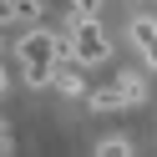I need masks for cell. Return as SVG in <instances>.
I'll list each match as a JSON object with an SVG mask.
<instances>
[{
    "instance_id": "obj_4",
    "label": "cell",
    "mask_w": 157,
    "mask_h": 157,
    "mask_svg": "<svg viewBox=\"0 0 157 157\" xmlns=\"http://www.w3.org/2000/svg\"><path fill=\"white\" fill-rule=\"evenodd\" d=\"M10 21H25V31L41 25V0H10Z\"/></svg>"
},
{
    "instance_id": "obj_1",
    "label": "cell",
    "mask_w": 157,
    "mask_h": 157,
    "mask_svg": "<svg viewBox=\"0 0 157 157\" xmlns=\"http://www.w3.org/2000/svg\"><path fill=\"white\" fill-rule=\"evenodd\" d=\"M86 101H91V112H122V106L147 101V81H142L137 71H112L101 86L86 91Z\"/></svg>"
},
{
    "instance_id": "obj_7",
    "label": "cell",
    "mask_w": 157,
    "mask_h": 157,
    "mask_svg": "<svg viewBox=\"0 0 157 157\" xmlns=\"http://www.w3.org/2000/svg\"><path fill=\"white\" fill-rule=\"evenodd\" d=\"M0 157H10V127H0Z\"/></svg>"
},
{
    "instance_id": "obj_8",
    "label": "cell",
    "mask_w": 157,
    "mask_h": 157,
    "mask_svg": "<svg viewBox=\"0 0 157 157\" xmlns=\"http://www.w3.org/2000/svg\"><path fill=\"white\" fill-rule=\"evenodd\" d=\"M0 25H10V0H0Z\"/></svg>"
},
{
    "instance_id": "obj_2",
    "label": "cell",
    "mask_w": 157,
    "mask_h": 157,
    "mask_svg": "<svg viewBox=\"0 0 157 157\" xmlns=\"http://www.w3.org/2000/svg\"><path fill=\"white\" fill-rule=\"evenodd\" d=\"M71 66H101L112 56V36L101 21H71Z\"/></svg>"
},
{
    "instance_id": "obj_5",
    "label": "cell",
    "mask_w": 157,
    "mask_h": 157,
    "mask_svg": "<svg viewBox=\"0 0 157 157\" xmlns=\"http://www.w3.org/2000/svg\"><path fill=\"white\" fill-rule=\"evenodd\" d=\"M71 21H101V0H66Z\"/></svg>"
},
{
    "instance_id": "obj_3",
    "label": "cell",
    "mask_w": 157,
    "mask_h": 157,
    "mask_svg": "<svg viewBox=\"0 0 157 157\" xmlns=\"http://www.w3.org/2000/svg\"><path fill=\"white\" fill-rule=\"evenodd\" d=\"M132 46H137V56H142V61L157 71V21L137 15V21H132Z\"/></svg>"
},
{
    "instance_id": "obj_6",
    "label": "cell",
    "mask_w": 157,
    "mask_h": 157,
    "mask_svg": "<svg viewBox=\"0 0 157 157\" xmlns=\"http://www.w3.org/2000/svg\"><path fill=\"white\" fill-rule=\"evenodd\" d=\"M91 157H132V142L127 137H106V142H96Z\"/></svg>"
},
{
    "instance_id": "obj_9",
    "label": "cell",
    "mask_w": 157,
    "mask_h": 157,
    "mask_svg": "<svg viewBox=\"0 0 157 157\" xmlns=\"http://www.w3.org/2000/svg\"><path fill=\"white\" fill-rule=\"evenodd\" d=\"M5 86H10V76H5V66H0V91H5Z\"/></svg>"
}]
</instances>
